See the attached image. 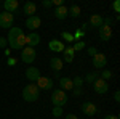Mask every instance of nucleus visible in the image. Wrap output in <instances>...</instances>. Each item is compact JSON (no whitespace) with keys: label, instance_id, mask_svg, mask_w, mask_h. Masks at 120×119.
Listing matches in <instances>:
<instances>
[{"label":"nucleus","instance_id":"2eb2a0df","mask_svg":"<svg viewBox=\"0 0 120 119\" xmlns=\"http://www.w3.org/2000/svg\"><path fill=\"white\" fill-rule=\"evenodd\" d=\"M22 11H24V15L26 16H34V13L37 11V5L34 3V2H26L24 3V7H22Z\"/></svg>","mask_w":120,"mask_h":119},{"label":"nucleus","instance_id":"72a5a7b5","mask_svg":"<svg viewBox=\"0 0 120 119\" xmlns=\"http://www.w3.org/2000/svg\"><path fill=\"white\" fill-rule=\"evenodd\" d=\"M96 53H98V50H96L94 47H90V48H88V55L90 56H94Z\"/></svg>","mask_w":120,"mask_h":119},{"label":"nucleus","instance_id":"6e6552de","mask_svg":"<svg viewBox=\"0 0 120 119\" xmlns=\"http://www.w3.org/2000/svg\"><path fill=\"white\" fill-rule=\"evenodd\" d=\"M98 34H99V39L102 42H107V40H111V37H112V28L102 24L101 28L98 29Z\"/></svg>","mask_w":120,"mask_h":119},{"label":"nucleus","instance_id":"7c9ffc66","mask_svg":"<svg viewBox=\"0 0 120 119\" xmlns=\"http://www.w3.org/2000/svg\"><path fill=\"white\" fill-rule=\"evenodd\" d=\"M72 93H74V97H80V95H82V87H74V89H72Z\"/></svg>","mask_w":120,"mask_h":119},{"label":"nucleus","instance_id":"393cba45","mask_svg":"<svg viewBox=\"0 0 120 119\" xmlns=\"http://www.w3.org/2000/svg\"><path fill=\"white\" fill-rule=\"evenodd\" d=\"M83 48H85V44H83L82 40H77V42L74 44V47H72L74 52H79V50H83Z\"/></svg>","mask_w":120,"mask_h":119},{"label":"nucleus","instance_id":"dca6fc26","mask_svg":"<svg viewBox=\"0 0 120 119\" xmlns=\"http://www.w3.org/2000/svg\"><path fill=\"white\" fill-rule=\"evenodd\" d=\"M88 26H90V28H94V29H99L102 26V16L101 15H91Z\"/></svg>","mask_w":120,"mask_h":119},{"label":"nucleus","instance_id":"bb28decb","mask_svg":"<svg viewBox=\"0 0 120 119\" xmlns=\"http://www.w3.org/2000/svg\"><path fill=\"white\" fill-rule=\"evenodd\" d=\"M72 84H74V87H82V84H83V79L80 77V76H75L74 79H72Z\"/></svg>","mask_w":120,"mask_h":119},{"label":"nucleus","instance_id":"f704fd0d","mask_svg":"<svg viewBox=\"0 0 120 119\" xmlns=\"http://www.w3.org/2000/svg\"><path fill=\"white\" fill-rule=\"evenodd\" d=\"M51 3L56 5V7H63L64 5V0H51Z\"/></svg>","mask_w":120,"mask_h":119},{"label":"nucleus","instance_id":"c756f323","mask_svg":"<svg viewBox=\"0 0 120 119\" xmlns=\"http://www.w3.org/2000/svg\"><path fill=\"white\" fill-rule=\"evenodd\" d=\"M112 8H114L115 13H120V2H119V0H115V2L112 3Z\"/></svg>","mask_w":120,"mask_h":119},{"label":"nucleus","instance_id":"412c9836","mask_svg":"<svg viewBox=\"0 0 120 119\" xmlns=\"http://www.w3.org/2000/svg\"><path fill=\"white\" fill-rule=\"evenodd\" d=\"M64 61L66 63H72L74 61V50H72V47H69V48H64Z\"/></svg>","mask_w":120,"mask_h":119},{"label":"nucleus","instance_id":"a211bd4d","mask_svg":"<svg viewBox=\"0 0 120 119\" xmlns=\"http://www.w3.org/2000/svg\"><path fill=\"white\" fill-rule=\"evenodd\" d=\"M59 85H61V90H72L74 89V84H72V79L71 77H61L59 79Z\"/></svg>","mask_w":120,"mask_h":119},{"label":"nucleus","instance_id":"f8f14e48","mask_svg":"<svg viewBox=\"0 0 120 119\" xmlns=\"http://www.w3.org/2000/svg\"><path fill=\"white\" fill-rule=\"evenodd\" d=\"M82 111L85 113V116H94L98 113V108L91 101H85V103H82Z\"/></svg>","mask_w":120,"mask_h":119},{"label":"nucleus","instance_id":"a878e982","mask_svg":"<svg viewBox=\"0 0 120 119\" xmlns=\"http://www.w3.org/2000/svg\"><path fill=\"white\" fill-rule=\"evenodd\" d=\"M61 37H63V39H64L66 42H74V36H72V34H71V32H63V34H61Z\"/></svg>","mask_w":120,"mask_h":119},{"label":"nucleus","instance_id":"cd10ccee","mask_svg":"<svg viewBox=\"0 0 120 119\" xmlns=\"http://www.w3.org/2000/svg\"><path fill=\"white\" fill-rule=\"evenodd\" d=\"M53 116H55V118L63 116V108H61V106H55V108H53Z\"/></svg>","mask_w":120,"mask_h":119},{"label":"nucleus","instance_id":"4468645a","mask_svg":"<svg viewBox=\"0 0 120 119\" xmlns=\"http://www.w3.org/2000/svg\"><path fill=\"white\" fill-rule=\"evenodd\" d=\"M48 48L51 52H64V44L61 40H58V39H53V40L48 42Z\"/></svg>","mask_w":120,"mask_h":119},{"label":"nucleus","instance_id":"2f4dec72","mask_svg":"<svg viewBox=\"0 0 120 119\" xmlns=\"http://www.w3.org/2000/svg\"><path fill=\"white\" fill-rule=\"evenodd\" d=\"M7 44H8L7 42V37H0V48H5Z\"/></svg>","mask_w":120,"mask_h":119},{"label":"nucleus","instance_id":"5701e85b","mask_svg":"<svg viewBox=\"0 0 120 119\" xmlns=\"http://www.w3.org/2000/svg\"><path fill=\"white\" fill-rule=\"evenodd\" d=\"M96 79H99V73H90V74H86V77H85V81L90 84H93Z\"/></svg>","mask_w":120,"mask_h":119},{"label":"nucleus","instance_id":"9b49d317","mask_svg":"<svg viewBox=\"0 0 120 119\" xmlns=\"http://www.w3.org/2000/svg\"><path fill=\"white\" fill-rule=\"evenodd\" d=\"M40 24H42V19L38 18V16H29L27 19H26V28L30 29V31H35V29L40 28Z\"/></svg>","mask_w":120,"mask_h":119},{"label":"nucleus","instance_id":"ddd939ff","mask_svg":"<svg viewBox=\"0 0 120 119\" xmlns=\"http://www.w3.org/2000/svg\"><path fill=\"white\" fill-rule=\"evenodd\" d=\"M38 44H40V36H38V34L32 32V34L26 36V45H27V47L34 48V47H37Z\"/></svg>","mask_w":120,"mask_h":119},{"label":"nucleus","instance_id":"f03ea898","mask_svg":"<svg viewBox=\"0 0 120 119\" xmlns=\"http://www.w3.org/2000/svg\"><path fill=\"white\" fill-rule=\"evenodd\" d=\"M38 97H40V89H38L35 84H29V85H26L22 89V98L26 101H29V103L37 101Z\"/></svg>","mask_w":120,"mask_h":119},{"label":"nucleus","instance_id":"423d86ee","mask_svg":"<svg viewBox=\"0 0 120 119\" xmlns=\"http://www.w3.org/2000/svg\"><path fill=\"white\" fill-rule=\"evenodd\" d=\"M40 90H51L53 89V79L51 77H43V76H40L37 79V82H35Z\"/></svg>","mask_w":120,"mask_h":119},{"label":"nucleus","instance_id":"c9c22d12","mask_svg":"<svg viewBox=\"0 0 120 119\" xmlns=\"http://www.w3.org/2000/svg\"><path fill=\"white\" fill-rule=\"evenodd\" d=\"M16 64V58H11V56H8V66H15Z\"/></svg>","mask_w":120,"mask_h":119},{"label":"nucleus","instance_id":"39448f33","mask_svg":"<svg viewBox=\"0 0 120 119\" xmlns=\"http://www.w3.org/2000/svg\"><path fill=\"white\" fill-rule=\"evenodd\" d=\"M13 21H15L13 13H8V11L0 13V28L2 29H11L13 28Z\"/></svg>","mask_w":120,"mask_h":119},{"label":"nucleus","instance_id":"b1692460","mask_svg":"<svg viewBox=\"0 0 120 119\" xmlns=\"http://www.w3.org/2000/svg\"><path fill=\"white\" fill-rule=\"evenodd\" d=\"M99 77H102V81H107L112 77V71L111 69H102V73L99 74Z\"/></svg>","mask_w":120,"mask_h":119},{"label":"nucleus","instance_id":"6ab92c4d","mask_svg":"<svg viewBox=\"0 0 120 119\" xmlns=\"http://www.w3.org/2000/svg\"><path fill=\"white\" fill-rule=\"evenodd\" d=\"M50 68H51L55 73H59V71L63 69V60H61V58H58V56L51 58V60H50Z\"/></svg>","mask_w":120,"mask_h":119},{"label":"nucleus","instance_id":"473e14b6","mask_svg":"<svg viewBox=\"0 0 120 119\" xmlns=\"http://www.w3.org/2000/svg\"><path fill=\"white\" fill-rule=\"evenodd\" d=\"M51 5H53L51 0H43V2H42V7H43V8H50Z\"/></svg>","mask_w":120,"mask_h":119},{"label":"nucleus","instance_id":"aec40b11","mask_svg":"<svg viewBox=\"0 0 120 119\" xmlns=\"http://www.w3.org/2000/svg\"><path fill=\"white\" fill-rule=\"evenodd\" d=\"M55 16H56V19H59V21H63V19H66L69 15H67V8H66L64 5L63 7H56V10H55Z\"/></svg>","mask_w":120,"mask_h":119},{"label":"nucleus","instance_id":"58836bf2","mask_svg":"<svg viewBox=\"0 0 120 119\" xmlns=\"http://www.w3.org/2000/svg\"><path fill=\"white\" fill-rule=\"evenodd\" d=\"M104 119H119V116H115V114H107Z\"/></svg>","mask_w":120,"mask_h":119},{"label":"nucleus","instance_id":"f3484780","mask_svg":"<svg viewBox=\"0 0 120 119\" xmlns=\"http://www.w3.org/2000/svg\"><path fill=\"white\" fill-rule=\"evenodd\" d=\"M3 8H5V11H8V13L16 11V10L19 8L18 0H5V2H3Z\"/></svg>","mask_w":120,"mask_h":119},{"label":"nucleus","instance_id":"c85d7f7f","mask_svg":"<svg viewBox=\"0 0 120 119\" xmlns=\"http://www.w3.org/2000/svg\"><path fill=\"white\" fill-rule=\"evenodd\" d=\"M72 36H74V40H79V39H82V37L85 36V32L79 29V31H75V34H72Z\"/></svg>","mask_w":120,"mask_h":119},{"label":"nucleus","instance_id":"7ed1b4c3","mask_svg":"<svg viewBox=\"0 0 120 119\" xmlns=\"http://www.w3.org/2000/svg\"><path fill=\"white\" fill-rule=\"evenodd\" d=\"M51 103L55 106H61L63 108L67 103V93L64 90H53V93H51Z\"/></svg>","mask_w":120,"mask_h":119},{"label":"nucleus","instance_id":"1a4fd4ad","mask_svg":"<svg viewBox=\"0 0 120 119\" xmlns=\"http://www.w3.org/2000/svg\"><path fill=\"white\" fill-rule=\"evenodd\" d=\"M40 76H42V74H40V71H38L37 68H34V66H29L27 69H26V77L30 81V84H35Z\"/></svg>","mask_w":120,"mask_h":119},{"label":"nucleus","instance_id":"20e7f679","mask_svg":"<svg viewBox=\"0 0 120 119\" xmlns=\"http://www.w3.org/2000/svg\"><path fill=\"white\" fill-rule=\"evenodd\" d=\"M35 56H37V52H35V48H30V47H24V48L21 50V61H22V63H26V64L34 63Z\"/></svg>","mask_w":120,"mask_h":119},{"label":"nucleus","instance_id":"0eeeda50","mask_svg":"<svg viewBox=\"0 0 120 119\" xmlns=\"http://www.w3.org/2000/svg\"><path fill=\"white\" fill-rule=\"evenodd\" d=\"M93 85H94V92L99 93V95H104V93H107V90H109L107 81H102V79H96L93 82Z\"/></svg>","mask_w":120,"mask_h":119},{"label":"nucleus","instance_id":"f257e3e1","mask_svg":"<svg viewBox=\"0 0 120 119\" xmlns=\"http://www.w3.org/2000/svg\"><path fill=\"white\" fill-rule=\"evenodd\" d=\"M7 42L10 44L11 48H15V50H22L24 45H26V36H24V31L21 28H13L8 31V39H7Z\"/></svg>","mask_w":120,"mask_h":119},{"label":"nucleus","instance_id":"9d476101","mask_svg":"<svg viewBox=\"0 0 120 119\" xmlns=\"http://www.w3.org/2000/svg\"><path fill=\"white\" fill-rule=\"evenodd\" d=\"M107 64V60H106V55L102 53H96L93 56V66L96 69H104V66Z\"/></svg>","mask_w":120,"mask_h":119},{"label":"nucleus","instance_id":"4c0bfd02","mask_svg":"<svg viewBox=\"0 0 120 119\" xmlns=\"http://www.w3.org/2000/svg\"><path fill=\"white\" fill-rule=\"evenodd\" d=\"M66 119H79V118H77V114H72V113H71V114L66 116Z\"/></svg>","mask_w":120,"mask_h":119},{"label":"nucleus","instance_id":"e433bc0d","mask_svg":"<svg viewBox=\"0 0 120 119\" xmlns=\"http://www.w3.org/2000/svg\"><path fill=\"white\" fill-rule=\"evenodd\" d=\"M114 100L117 101V103L120 101V92H115V93H114Z\"/></svg>","mask_w":120,"mask_h":119},{"label":"nucleus","instance_id":"4be33fe9","mask_svg":"<svg viewBox=\"0 0 120 119\" xmlns=\"http://www.w3.org/2000/svg\"><path fill=\"white\" fill-rule=\"evenodd\" d=\"M67 15H71L72 18H79L80 16V7L79 5H72L71 8H67Z\"/></svg>","mask_w":120,"mask_h":119}]
</instances>
